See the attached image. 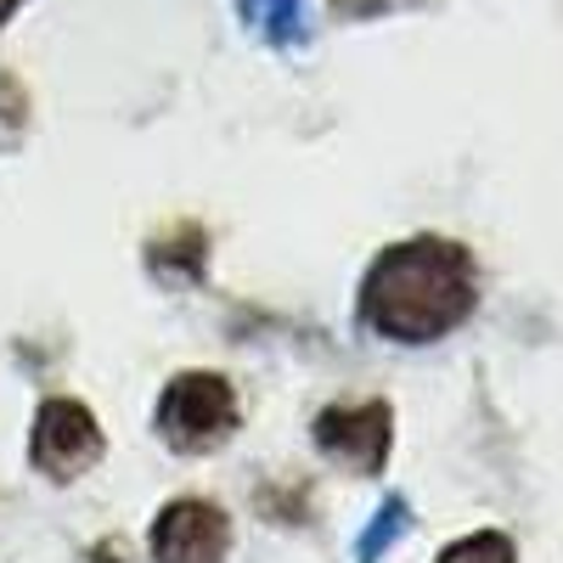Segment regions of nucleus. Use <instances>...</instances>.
<instances>
[{
  "instance_id": "1",
  "label": "nucleus",
  "mask_w": 563,
  "mask_h": 563,
  "mask_svg": "<svg viewBox=\"0 0 563 563\" xmlns=\"http://www.w3.org/2000/svg\"><path fill=\"white\" fill-rule=\"evenodd\" d=\"M479 282L467 249L445 238H411L372 260L361 282V321L395 344H434L474 316Z\"/></svg>"
},
{
  "instance_id": "2",
  "label": "nucleus",
  "mask_w": 563,
  "mask_h": 563,
  "mask_svg": "<svg viewBox=\"0 0 563 563\" xmlns=\"http://www.w3.org/2000/svg\"><path fill=\"white\" fill-rule=\"evenodd\" d=\"M158 434L175 451H214L238 434V395L214 372H180L158 400Z\"/></svg>"
},
{
  "instance_id": "3",
  "label": "nucleus",
  "mask_w": 563,
  "mask_h": 563,
  "mask_svg": "<svg viewBox=\"0 0 563 563\" xmlns=\"http://www.w3.org/2000/svg\"><path fill=\"white\" fill-rule=\"evenodd\" d=\"M395 440V417L384 400H355V406H327L316 417V451L344 462L350 474H378Z\"/></svg>"
},
{
  "instance_id": "4",
  "label": "nucleus",
  "mask_w": 563,
  "mask_h": 563,
  "mask_svg": "<svg viewBox=\"0 0 563 563\" xmlns=\"http://www.w3.org/2000/svg\"><path fill=\"white\" fill-rule=\"evenodd\" d=\"M29 456L40 474L52 479H79L90 462H102V429L79 400H45L34 417V440Z\"/></svg>"
},
{
  "instance_id": "5",
  "label": "nucleus",
  "mask_w": 563,
  "mask_h": 563,
  "mask_svg": "<svg viewBox=\"0 0 563 563\" xmlns=\"http://www.w3.org/2000/svg\"><path fill=\"white\" fill-rule=\"evenodd\" d=\"M231 547V525L214 501H169L153 525V558L158 563H220Z\"/></svg>"
},
{
  "instance_id": "6",
  "label": "nucleus",
  "mask_w": 563,
  "mask_h": 563,
  "mask_svg": "<svg viewBox=\"0 0 563 563\" xmlns=\"http://www.w3.org/2000/svg\"><path fill=\"white\" fill-rule=\"evenodd\" d=\"M243 18L254 23V34H265L271 45H294L305 40V0H238Z\"/></svg>"
},
{
  "instance_id": "7",
  "label": "nucleus",
  "mask_w": 563,
  "mask_h": 563,
  "mask_svg": "<svg viewBox=\"0 0 563 563\" xmlns=\"http://www.w3.org/2000/svg\"><path fill=\"white\" fill-rule=\"evenodd\" d=\"M440 563H519V552H512L507 536L496 530H479V536H462L456 547L440 552Z\"/></svg>"
},
{
  "instance_id": "8",
  "label": "nucleus",
  "mask_w": 563,
  "mask_h": 563,
  "mask_svg": "<svg viewBox=\"0 0 563 563\" xmlns=\"http://www.w3.org/2000/svg\"><path fill=\"white\" fill-rule=\"evenodd\" d=\"M406 530V501H384V512H378V525H372L366 536H361V563H378L384 552H389V541Z\"/></svg>"
},
{
  "instance_id": "9",
  "label": "nucleus",
  "mask_w": 563,
  "mask_h": 563,
  "mask_svg": "<svg viewBox=\"0 0 563 563\" xmlns=\"http://www.w3.org/2000/svg\"><path fill=\"white\" fill-rule=\"evenodd\" d=\"M378 7H389V0H333V12H344V18H366Z\"/></svg>"
},
{
  "instance_id": "10",
  "label": "nucleus",
  "mask_w": 563,
  "mask_h": 563,
  "mask_svg": "<svg viewBox=\"0 0 563 563\" xmlns=\"http://www.w3.org/2000/svg\"><path fill=\"white\" fill-rule=\"evenodd\" d=\"M18 7H23V0H0V23H7V18H12Z\"/></svg>"
}]
</instances>
